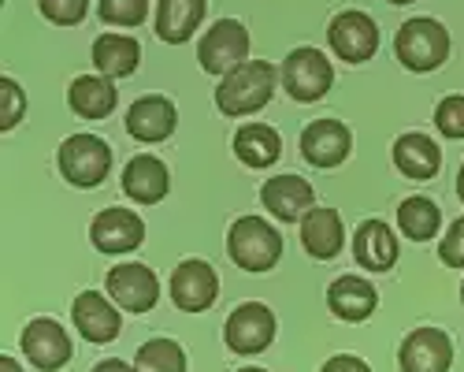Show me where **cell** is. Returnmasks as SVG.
<instances>
[{
  "instance_id": "9",
  "label": "cell",
  "mask_w": 464,
  "mask_h": 372,
  "mask_svg": "<svg viewBox=\"0 0 464 372\" xmlns=\"http://www.w3.org/2000/svg\"><path fill=\"white\" fill-rule=\"evenodd\" d=\"M171 298H175V306L182 313H205V309H212L216 298H219L216 269L208 265V260H201V257L182 260V265L175 269V276H171Z\"/></svg>"
},
{
  "instance_id": "23",
  "label": "cell",
  "mask_w": 464,
  "mask_h": 372,
  "mask_svg": "<svg viewBox=\"0 0 464 372\" xmlns=\"http://www.w3.org/2000/svg\"><path fill=\"white\" fill-rule=\"evenodd\" d=\"M205 19V0H157V37L182 45Z\"/></svg>"
},
{
  "instance_id": "33",
  "label": "cell",
  "mask_w": 464,
  "mask_h": 372,
  "mask_svg": "<svg viewBox=\"0 0 464 372\" xmlns=\"http://www.w3.org/2000/svg\"><path fill=\"white\" fill-rule=\"evenodd\" d=\"M439 257H442V265H450V269H464V216L450 223L446 239L439 242Z\"/></svg>"
},
{
  "instance_id": "29",
  "label": "cell",
  "mask_w": 464,
  "mask_h": 372,
  "mask_svg": "<svg viewBox=\"0 0 464 372\" xmlns=\"http://www.w3.org/2000/svg\"><path fill=\"white\" fill-rule=\"evenodd\" d=\"M97 12L108 26H138L149 15V0H101Z\"/></svg>"
},
{
  "instance_id": "30",
  "label": "cell",
  "mask_w": 464,
  "mask_h": 372,
  "mask_svg": "<svg viewBox=\"0 0 464 372\" xmlns=\"http://www.w3.org/2000/svg\"><path fill=\"white\" fill-rule=\"evenodd\" d=\"M23 112H26V97H23L19 83L5 74V79H0V131L8 134L12 127H19Z\"/></svg>"
},
{
  "instance_id": "34",
  "label": "cell",
  "mask_w": 464,
  "mask_h": 372,
  "mask_svg": "<svg viewBox=\"0 0 464 372\" xmlns=\"http://www.w3.org/2000/svg\"><path fill=\"white\" fill-rule=\"evenodd\" d=\"M320 372H372V368L353 354H338V357H327V365Z\"/></svg>"
},
{
  "instance_id": "25",
  "label": "cell",
  "mask_w": 464,
  "mask_h": 372,
  "mask_svg": "<svg viewBox=\"0 0 464 372\" xmlns=\"http://www.w3.org/2000/svg\"><path fill=\"white\" fill-rule=\"evenodd\" d=\"M67 104H71L74 116H82V120H104L115 108V86H111V79H104V74L101 79L97 74H79L67 90Z\"/></svg>"
},
{
  "instance_id": "40",
  "label": "cell",
  "mask_w": 464,
  "mask_h": 372,
  "mask_svg": "<svg viewBox=\"0 0 464 372\" xmlns=\"http://www.w3.org/2000/svg\"><path fill=\"white\" fill-rule=\"evenodd\" d=\"M460 302H464V283H460Z\"/></svg>"
},
{
  "instance_id": "39",
  "label": "cell",
  "mask_w": 464,
  "mask_h": 372,
  "mask_svg": "<svg viewBox=\"0 0 464 372\" xmlns=\"http://www.w3.org/2000/svg\"><path fill=\"white\" fill-rule=\"evenodd\" d=\"M386 5H412V0H386Z\"/></svg>"
},
{
  "instance_id": "10",
  "label": "cell",
  "mask_w": 464,
  "mask_h": 372,
  "mask_svg": "<svg viewBox=\"0 0 464 372\" xmlns=\"http://www.w3.org/2000/svg\"><path fill=\"white\" fill-rule=\"evenodd\" d=\"M108 298L127 313H149L160 298V279L149 265H115L104 279Z\"/></svg>"
},
{
  "instance_id": "3",
  "label": "cell",
  "mask_w": 464,
  "mask_h": 372,
  "mask_svg": "<svg viewBox=\"0 0 464 372\" xmlns=\"http://www.w3.org/2000/svg\"><path fill=\"white\" fill-rule=\"evenodd\" d=\"M60 175L79 186V191H90V186H101L111 171V145L97 134H71L60 153H56Z\"/></svg>"
},
{
  "instance_id": "4",
  "label": "cell",
  "mask_w": 464,
  "mask_h": 372,
  "mask_svg": "<svg viewBox=\"0 0 464 372\" xmlns=\"http://www.w3.org/2000/svg\"><path fill=\"white\" fill-rule=\"evenodd\" d=\"M394 53L409 71H435L450 56V34L439 19H409L394 37Z\"/></svg>"
},
{
  "instance_id": "32",
  "label": "cell",
  "mask_w": 464,
  "mask_h": 372,
  "mask_svg": "<svg viewBox=\"0 0 464 372\" xmlns=\"http://www.w3.org/2000/svg\"><path fill=\"white\" fill-rule=\"evenodd\" d=\"M435 127L446 134V138H453V142H460L464 138V97H442L439 101V108H435Z\"/></svg>"
},
{
  "instance_id": "17",
  "label": "cell",
  "mask_w": 464,
  "mask_h": 372,
  "mask_svg": "<svg viewBox=\"0 0 464 372\" xmlns=\"http://www.w3.org/2000/svg\"><path fill=\"white\" fill-rule=\"evenodd\" d=\"M71 320H74V328L82 331L86 343H111L115 335H120V328H123L120 309H115L108 298L97 294V290H82L79 298H74Z\"/></svg>"
},
{
  "instance_id": "18",
  "label": "cell",
  "mask_w": 464,
  "mask_h": 372,
  "mask_svg": "<svg viewBox=\"0 0 464 372\" xmlns=\"http://www.w3.org/2000/svg\"><path fill=\"white\" fill-rule=\"evenodd\" d=\"M175 123H179V112L168 97H138L130 108H127V134L152 145V142H164L175 134Z\"/></svg>"
},
{
  "instance_id": "8",
  "label": "cell",
  "mask_w": 464,
  "mask_h": 372,
  "mask_svg": "<svg viewBox=\"0 0 464 372\" xmlns=\"http://www.w3.org/2000/svg\"><path fill=\"white\" fill-rule=\"evenodd\" d=\"M327 37H331L334 56L345 64H364L379 49V26L364 12H338L327 26Z\"/></svg>"
},
{
  "instance_id": "16",
  "label": "cell",
  "mask_w": 464,
  "mask_h": 372,
  "mask_svg": "<svg viewBox=\"0 0 464 372\" xmlns=\"http://www.w3.org/2000/svg\"><path fill=\"white\" fill-rule=\"evenodd\" d=\"M260 201L283 223H297L304 220V212L313 209V182L301 175H276L260 186Z\"/></svg>"
},
{
  "instance_id": "19",
  "label": "cell",
  "mask_w": 464,
  "mask_h": 372,
  "mask_svg": "<svg viewBox=\"0 0 464 372\" xmlns=\"http://www.w3.org/2000/svg\"><path fill=\"white\" fill-rule=\"evenodd\" d=\"M353 257L361 269H372V272H386L394 269L398 260V239L391 231L386 220H364L357 235H353Z\"/></svg>"
},
{
  "instance_id": "27",
  "label": "cell",
  "mask_w": 464,
  "mask_h": 372,
  "mask_svg": "<svg viewBox=\"0 0 464 372\" xmlns=\"http://www.w3.org/2000/svg\"><path fill=\"white\" fill-rule=\"evenodd\" d=\"M398 228H401V235L412 239V242H428V239H435L439 228H442V212H439V205H435L431 198H423V194L405 198L401 209H398Z\"/></svg>"
},
{
  "instance_id": "5",
  "label": "cell",
  "mask_w": 464,
  "mask_h": 372,
  "mask_svg": "<svg viewBox=\"0 0 464 372\" xmlns=\"http://www.w3.org/2000/svg\"><path fill=\"white\" fill-rule=\"evenodd\" d=\"M276 331H279V324H276L272 309H267L264 302H246V306H238L235 313L227 317L223 343H227V350H235L242 357H253V354H264L267 347L276 343Z\"/></svg>"
},
{
  "instance_id": "7",
  "label": "cell",
  "mask_w": 464,
  "mask_h": 372,
  "mask_svg": "<svg viewBox=\"0 0 464 372\" xmlns=\"http://www.w3.org/2000/svg\"><path fill=\"white\" fill-rule=\"evenodd\" d=\"M249 56V34L238 19H219L198 45V60L208 74H227Z\"/></svg>"
},
{
  "instance_id": "15",
  "label": "cell",
  "mask_w": 464,
  "mask_h": 372,
  "mask_svg": "<svg viewBox=\"0 0 464 372\" xmlns=\"http://www.w3.org/2000/svg\"><path fill=\"white\" fill-rule=\"evenodd\" d=\"M120 186H123V194H127L130 201H138V205H157V201H164L168 191H171V175H168V164H164L160 157L138 153V157L127 161Z\"/></svg>"
},
{
  "instance_id": "35",
  "label": "cell",
  "mask_w": 464,
  "mask_h": 372,
  "mask_svg": "<svg viewBox=\"0 0 464 372\" xmlns=\"http://www.w3.org/2000/svg\"><path fill=\"white\" fill-rule=\"evenodd\" d=\"M93 372H138V368L127 365V361H120V357H104V361L93 365Z\"/></svg>"
},
{
  "instance_id": "2",
  "label": "cell",
  "mask_w": 464,
  "mask_h": 372,
  "mask_svg": "<svg viewBox=\"0 0 464 372\" xmlns=\"http://www.w3.org/2000/svg\"><path fill=\"white\" fill-rule=\"evenodd\" d=\"M227 253L246 272H267L283 257V235L264 216H238L227 231Z\"/></svg>"
},
{
  "instance_id": "14",
  "label": "cell",
  "mask_w": 464,
  "mask_h": 372,
  "mask_svg": "<svg viewBox=\"0 0 464 372\" xmlns=\"http://www.w3.org/2000/svg\"><path fill=\"white\" fill-rule=\"evenodd\" d=\"M90 242L101 253H130L145 242V223L130 209H104L90 223Z\"/></svg>"
},
{
  "instance_id": "11",
  "label": "cell",
  "mask_w": 464,
  "mask_h": 372,
  "mask_svg": "<svg viewBox=\"0 0 464 372\" xmlns=\"http://www.w3.org/2000/svg\"><path fill=\"white\" fill-rule=\"evenodd\" d=\"M401 372H450L453 365V339L442 328H416L405 335L398 350Z\"/></svg>"
},
{
  "instance_id": "36",
  "label": "cell",
  "mask_w": 464,
  "mask_h": 372,
  "mask_svg": "<svg viewBox=\"0 0 464 372\" xmlns=\"http://www.w3.org/2000/svg\"><path fill=\"white\" fill-rule=\"evenodd\" d=\"M0 372H23V368H19V361H15V357H8V354H5V357H0Z\"/></svg>"
},
{
  "instance_id": "38",
  "label": "cell",
  "mask_w": 464,
  "mask_h": 372,
  "mask_svg": "<svg viewBox=\"0 0 464 372\" xmlns=\"http://www.w3.org/2000/svg\"><path fill=\"white\" fill-rule=\"evenodd\" d=\"M238 372H267V368H256V365H246V368H238Z\"/></svg>"
},
{
  "instance_id": "13",
  "label": "cell",
  "mask_w": 464,
  "mask_h": 372,
  "mask_svg": "<svg viewBox=\"0 0 464 372\" xmlns=\"http://www.w3.org/2000/svg\"><path fill=\"white\" fill-rule=\"evenodd\" d=\"M23 354L30 357L34 368L56 372L71 361V339L53 317H37L23 328Z\"/></svg>"
},
{
  "instance_id": "20",
  "label": "cell",
  "mask_w": 464,
  "mask_h": 372,
  "mask_svg": "<svg viewBox=\"0 0 464 372\" xmlns=\"http://www.w3.org/2000/svg\"><path fill=\"white\" fill-rule=\"evenodd\" d=\"M327 306H331V313H334L338 320L357 324V320H368V317L375 313L379 294H375V287H372L368 279H361V276H338V279L327 287Z\"/></svg>"
},
{
  "instance_id": "12",
  "label": "cell",
  "mask_w": 464,
  "mask_h": 372,
  "mask_svg": "<svg viewBox=\"0 0 464 372\" xmlns=\"http://www.w3.org/2000/svg\"><path fill=\"white\" fill-rule=\"evenodd\" d=\"M353 149V134L338 120H313L301 131V157L313 168H338Z\"/></svg>"
},
{
  "instance_id": "37",
  "label": "cell",
  "mask_w": 464,
  "mask_h": 372,
  "mask_svg": "<svg viewBox=\"0 0 464 372\" xmlns=\"http://www.w3.org/2000/svg\"><path fill=\"white\" fill-rule=\"evenodd\" d=\"M457 198H460V201H464V168H460V171H457Z\"/></svg>"
},
{
  "instance_id": "22",
  "label": "cell",
  "mask_w": 464,
  "mask_h": 372,
  "mask_svg": "<svg viewBox=\"0 0 464 372\" xmlns=\"http://www.w3.org/2000/svg\"><path fill=\"white\" fill-rule=\"evenodd\" d=\"M394 164H398V171H401L405 179L428 182V179L439 175L442 153H439V145H435L428 134L409 131V134H401V138L394 142Z\"/></svg>"
},
{
  "instance_id": "26",
  "label": "cell",
  "mask_w": 464,
  "mask_h": 372,
  "mask_svg": "<svg viewBox=\"0 0 464 372\" xmlns=\"http://www.w3.org/2000/svg\"><path fill=\"white\" fill-rule=\"evenodd\" d=\"M235 157L246 168H272L283 157V138L264 123H246L235 134Z\"/></svg>"
},
{
  "instance_id": "28",
  "label": "cell",
  "mask_w": 464,
  "mask_h": 372,
  "mask_svg": "<svg viewBox=\"0 0 464 372\" xmlns=\"http://www.w3.org/2000/svg\"><path fill=\"white\" fill-rule=\"evenodd\" d=\"M138 372H186V350L175 339H149L134 354Z\"/></svg>"
},
{
  "instance_id": "6",
  "label": "cell",
  "mask_w": 464,
  "mask_h": 372,
  "mask_svg": "<svg viewBox=\"0 0 464 372\" xmlns=\"http://www.w3.org/2000/svg\"><path fill=\"white\" fill-rule=\"evenodd\" d=\"M283 90L294 97V101H320L331 83H334V67L331 60L320 53V49H294L286 60H283Z\"/></svg>"
},
{
  "instance_id": "21",
  "label": "cell",
  "mask_w": 464,
  "mask_h": 372,
  "mask_svg": "<svg viewBox=\"0 0 464 372\" xmlns=\"http://www.w3.org/2000/svg\"><path fill=\"white\" fill-rule=\"evenodd\" d=\"M345 231H342V216L334 209H308L301 220V246L308 257L331 260L342 253Z\"/></svg>"
},
{
  "instance_id": "31",
  "label": "cell",
  "mask_w": 464,
  "mask_h": 372,
  "mask_svg": "<svg viewBox=\"0 0 464 372\" xmlns=\"http://www.w3.org/2000/svg\"><path fill=\"white\" fill-rule=\"evenodd\" d=\"M37 8L56 26H79L90 12V0H37Z\"/></svg>"
},
{
  "instance_id": "1",
  "label": "cell",
  "mask_w": 464,
  "mask_h": 372,
  "mask_svg": "<svg viewBox=\"0 0 464 372\" xmlns=\"http://www.w3.org/2000/svg\"><path fill=\"white\" fill-rule=\"evenodd\" d=\"M276 93V67L267 60H246L223 74L216 90V104L223 116H253Z\"/></svg>"
},
{
  "instance_id": "24",
  "label": "cell",
  "mask_w": 464,
  "mask_h": 372,
  "mask_svg": "<svg viewBox=\"0 0 464 372\" xmlns=\"http://www.w3.org/2000/svg\"><path fill=\"white\" fill-rule=\"evenodd\" d=\"M141 60V45L127 34H101L93 42V64L104 79H127L138 71Z\"/></svg>"
}]
</instances>
